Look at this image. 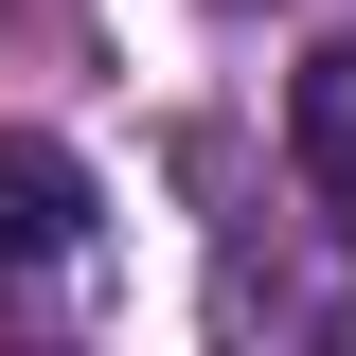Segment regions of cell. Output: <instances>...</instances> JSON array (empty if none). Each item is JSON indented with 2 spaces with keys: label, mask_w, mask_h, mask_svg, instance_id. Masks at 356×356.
I'll return each instance as SVG.
<instances>
[{
  "label": "cell",
  "mask_w": 356,
  "mask_h": 356,
  "mask_svg": "<svg viewBox=\"0 0 356 356\" xmlns=\"http://www.w3.org/2000/svg\"><path fill=\"white\" fill-rule=\"evenodd\" d=\"M285 143H303V178L356 214V36H321V54H303V89H285Z\"/></svg>",
  "instance_id": "2"
},
{
  "label": "cell",
  "mask_w": 356,
  "mask_h": 356,
  "mask_svg": "<svg viewBox=\"0 0 356 356\" xmlns=\"http://www.w3.org/2000/svg\"><path fill=\"white\" fill-rule=\"evenodd\" d=\"M89 232H107L89 161H72V143H36V125H0V303L72 285V267H89Z\"/></svg>",
  "instance_id": "1"
}]
</instances>
